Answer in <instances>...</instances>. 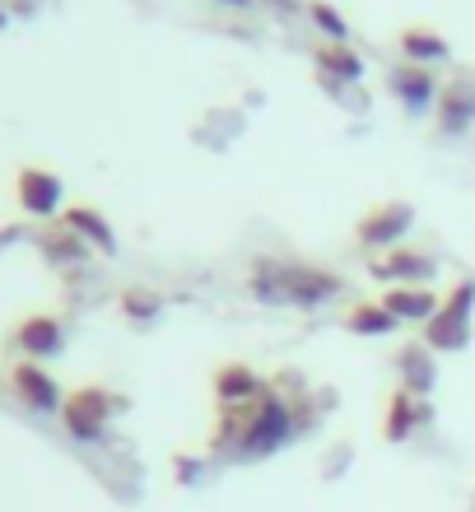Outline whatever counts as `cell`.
Listing matches in <instances>:
<instances>
[{"label":"cell","mask_w":475,"mask_h":512,"mask_svg":"<svg viewBox=\"0 0 475 512\" xmlns=\"http://www.w3.org/2000/svg\"><path fill=\"white\" fill-rule=\"evenodd\" d=\"M345 284L331 270L299 266V261H280V256H261L252 266V294L266 303H299V308H317L326 298H336Z\"/></svg>","instance_id":"6da1fadb"},{"label":"cell","mask_w":475,"mask_h":512,"mask_svg":"<svg viewBox=\"0 0 475 512\" xmlns=\"http://www.w3.org/2000/svg\"><path fill=\"white\" fill-rule=\"evenodd\" d=\"M471 308H475V280H462L443 303H438L434 317H429V345L457 350V345L471 336Z\"/></svg>","instance_id":"7a4b0ae2"},{"label":"cell","mask_w":475,"mask_h":512,"mask_svg":"<svg viewBox=\"0 0 475 512\" xmlns=\"http://www.w3.org/2000/svg\"><path fill=\"white\" fill-rule=\"evenodd\" d=\"M410 224H415V210L406 201H382L354 224V238H359V247H387L392 252V247H406Z\"/></svg>","instance_id":"3957f363"},{"label":"cell","mask_w":475,"mask_h":512,"mask_svg":"<svg viewBox=\"0 0 475 512\" xmlns=\"http://www.w3.org/2000/svg\"><path fill=\"white\" fill-rule=\"evenodd\" d=\"M14 196H19V205H24L33 219H52L56 210H61V177L47 173V168H38V163H24L19 173H14Z\"/></svg>","instance_id":"277c9868"},{"label":"cell","mask_w":475,"mask_h":512,"mask_svg":"<svg viewBox=\"0 0 475 512\" xmlns=\"http://www.w3.org/2000/svg\"><path fill=\"white\" fill-rule=\"evenodd\" d=\"M438 270V256L434 252H420V247H392L387 256L373 261V275L378 280H401V284H415V280H429Z\"/></svg>","instance_id":"5b68a950"},{"label":"cell","mask_w":475,"mask_h":512,"mask_svg":"<svg viewBox=\"0 0 475 512\" xmlns=\"http://www.w3.org/2000/svg\"><path fill=\"white\" fill-rule=\"evenodd\" d=\"M438 126L448 135H462V131H471V122H475V84L471 80H452V84H443L438 89Z\"/></svg>","instance_id":"8992f818"},{"label":"cell","mask_w":475,"mask_h":512,"mask_svg":"<svg viewBox=\"0 0 475 512\" xmlns=\"http://www.w3.org/2000/svg\"><path fill=\"white\" fill-rule=\"evenodd\" d=\"M387 84H392V94L401 98L410 112H420V108H429V103H438V89H443V84L434 80V70H429V66H415V61L396 66Z\"/></svg>","instance_id":"52a82bcc"},{"label":"cell","mask_w":475,"mask_h":512,"mask_svg":"<svg viewBox=\"0 0 475 512\" xmlns=\"http://www.w3.org/2000/svg\"><path fill=\"white\" fill-rule=\"evenodd\" d=\"M14 345L24 354H33V359H47V354L61 350V322L47 317V312H33V317H24L14 326Z\"/></svg>","instance_id":"ba28073f"},{"label":"cell","mask_w":475,"mask_h":512,"mask_svg":"<svg viewBox=\"0 0 475 512\" xmlns=\"http://www.w3.org/2000/svg\"><path fill=\"white\" fill-rule=\"evenodd\" d=\"M396 47L406 52V61H415V66H429V61H448L452 47L443 33H434V28L424 24H406L401 33H396Z\"/></svg>","instance_id":"9c48e42d"},{"label":"cell","mask_w":475,"mask_h":512,"mask_svg":"<svg viewBox=\"0 0 475 512\" xmlns=\"http://www.w3.org/2000/svg\"><path fill=\"white\" fill-rule=\"evenodd\" d=\"M61 224H66L80 243H94L98 252H112V247H117L112 243V224L98 215V210H89V205H70L66 215H61Z\"/></svg>","instance_id":"30bf717a"},{"label":"cell","mask_w":475,"mask_h":512,"mask_svg":"<svg viewBox=\"0 0 475 512\" xmlns=\"http://www.w3.org/2000/svg\"><path fill=\"white\" fill-rule=\"evenodd\" d=\"M313 52H317V66H322L331 80H345V84L364 80V61H359V52H354L350 42H317Z\"/></svg>","instance_id":"8fae6325"},{"label":"cell","mask_w":475,"mask_h":512,"mask_svg":"<svg viewBox=\"0 0 475 512\" xmlns=\"http://www.w3.org/2000/svg\"><path fill=\"white\" fill-rule=\"evenodd\" d=\"M382 308L392 312L396 322H424V317L438 312V294H429V289H392L382 298Z\"/></svg>","instance_id":"7c38bea8"},{"label":"cell","mask_w":475,"mask_h":512,"mask_svg":"<svg viewBox=\"0 0 475 512\" xmlns=\"http://www.w3.org/2000/svg\"><path fill=\"white\" fill-rule=\"evenodd\" d=\"M14 387H19V396H24L28 405H38V410H52L56 405V382L47 378L42 368H33V364L14 368Z\"/></svg>","instance_id":"4fadbf2b"},{"label":"cell","mask_w":475,"mask_h":512,"mask_svg":"<svg viewBox=\"0 0 475 512\" xmlns=\"http://www.w3.org/2000/svg\"><path fill=\"white\" fill-rule=\"evenodd\" d=\"M345 326L359 331V336H387L396 326V317L382 308V303H354V308L345 312Z\"/></svg>","instance_id":"5bb4252c"},{"label":"cell","mask_w":475,"mask_h":512,"mask_svg":"<svg viewBox=\"0 0 475 512\" xmlns=\"http://www.w3.org/2000/svg\"><path fill=\"white\" fill-rule=\"evenodd\" d=\"M98 401H103L98 391H80V396H75V401L66 405V424H70L75 433H80V438L98 433V424H103V410H98Z\"/></svg>","instance_id":"9a60e30c"},{"label":"cell","mask_w":475,"mask_h":512,"mask_svg":"<svg viewBox=\"0 0 475 512\" xmlns=\"http://www.w3.org/2000/svg\"><path fill=\"white\" fill-rule=\"evenodd\" d=\"M308 14H313V24L326 33V42H345V38H350V24L340 19L336 5H326V0H308Z\"/></svg>","instance_id":"2e32d148"},{"label":"cell","mask_w":475,"mask_h":512,"mask_svg":"<svg viewBox=\"0 0 475 512\" xmlns=\"http://www.w3.org/2000/svg\"><path fill=\"white\" fill-rule=\"evenodd\" d=\"M42 252L52 256V261H84V243L66 229V224H61L56 233H47V238H42Z\"/></svg>","instance_id":"e0dca14e"},{"label":"cell","mask_w":475,"mask_h":512,"mask_svg":"<svg viewBox=\"0 0 475 512\" xmlns=\"http://www.w3.org/2000/svg\"><path fill=\"white\" fill-rule=\"evenodd\" d=\"M219 382H224V396H247V391L257 387V382H252V373H243V368H229Z\"/></svg>","instance_id":"ac0fdd59"},{"label":"cell","mask_w":475,"mask_h":512,"mask_svg":"<svg viewBox=\"0 0 475 512\" xmlns=\"http://www.w3.org/2000/svg\"><path fill=\"white\" fill-rule=\"evenodd\" d=\"M233 5H247V0H233Z\"/></svg>","instance_id":"d6986e66"}]
</instances>
